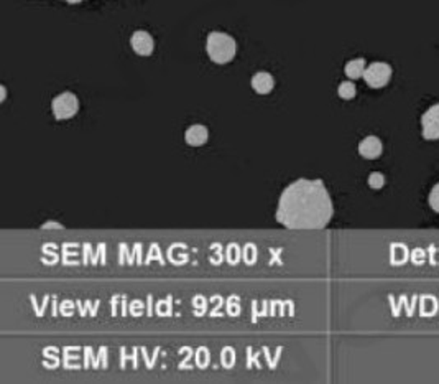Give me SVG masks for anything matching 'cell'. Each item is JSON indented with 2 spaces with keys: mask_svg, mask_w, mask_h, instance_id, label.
<instances>
[{
  "mask_svg": "<svg viewBox=\"0 0 439 384\" xmlns=\"http://www.w3.org/2000/svg\"><path fill=\"white\" fill-rule=\"evenodd\" d=\"M334 205L325 181L298 179L284 186L275 219L291 231H320L331 223Z\"/></svg>",
  "mask_w": 439,
  "mask_h": 384,
  "instance_id": "obj_1",
  "label": "cell"
},
{
  "mask_svg": "<svg viewBox=\"0 0 439 384\" xmlns=\"http://www.w3.org/2000/svg\"><path fill=\"white\" fill-rule=\"evenodd\" d=\"M206 53L216 65H228L237 55V41L224 32H211L206 40Z\"/></svg>",
  "mask_w": 439,
  "mask_h": 384,
  "instance_id": "obj_2",
  "label": "cell"
},
{
  "mask_svg": "<svg viewBox=\"0 0 439 384\" xmlns=\"http://www.w3.org/2000/svg\"><path fill=\"white\" fill-rule=\"evenodd\" d=\"M51 113L58 121H66V119L74 117L79 113L78 96L71 93V91L60 93L51 101Z\"/></svg>",
  "mask_w": 439,
  "mask_h": 384,
  "instance_id": "obj_3",
  "label": "cell"
},
{
  "mask_svg": "<svg viewBox=\"0 0 439 384\" xmlns=\"http://www.w3.org/2000/svg\"><path fill=\"white\" fill-rule=\"evenodd\" d=\"M392 75H393V70L388 63H384V61H375V63H370L367 68H365L364 81L372 89H380V88H385V86L390 83Z\"/></svg>",
  "mask_w": 439,
  "mask_h": 384,
  "instance_id": "obj_4",
  "label": "cell"
},
{
  "mask_svg": "<svg viewBox=\"0 0 439 384\" xmlns=\"http://www.w3.org/2000/svg\"><path fill=\"white\" fill-rule=\"evenodd\" d=\"M421 136L426 141H439V103L428 108L421 116Z\"/></svg>",
  "mask_w": 439,
  "mask_h": 384,
  "instance_id": "obj_5",
  "label": "cell"
},
{
  "mask_svg": "<svg viewBox=\"0 0 439 384\" xmlns=\"http://www.w3.org/2000/svg\"><path fill=\"white\" fill-rule=\"evenodd\" d=\"M130 46L138 56H150L155 50V40L148 32L137 30L130 37Z\"/></svg>",
  "mask_w": 439,
  "mask_h": 384,
  "instance_id": "obj_6",
  "label": "cell"
},
{
  "mask_svg": "<svg viewBox=\"0 0 439 384\" xmlns=\"http://www.w3.org/2000/svg\"><path fill=\"white\" fill-rule=\"evenodd\" d=\"M384 152V143L377 136H367L362 139L359 143V153L367 160H375L382 155Z\"/></svg>",
  "mask_w": 439,
  "mask_h": 384,
  "instance_id": "obj_7",
  "label": "cell"
},
{
  "mask_svg": "<svg viewBox=\"0 0 439 384\" xmlns=\"http://www.w3.org/2000/svg\"><path fill=\"white\" fill-rule=\"evenodd\" d=\"M207 139H209V131H207V127L202 126V124H192V126L188 127L185 132V142L191 147L204 146Z\"/></svg>",
  "mask_w": 439,
  "mask_h": 384,
  "instance_id": "obj_8",
  "label": "cell"
},
{
  "mask_svg": "<svg viewBox=\"0 0 439 384\" xmlns=\"http://www.w3.org/2000/svg\"><path fill=\"white\" fill-rule=\"evenodd\" d=\"M250 84H252V89L255 91L257 94H270L275 88V79L273 76L267 73V71H258V73H255L252 76V81H250Z\"/></svg>",
  "mask_w": 439,
  "mask_h": 384,
  "instance_id": "obj_9",
  "label": "cell"
},
{
  "mask_svg": "<svg viewBox=\"0 0 439 384\" xmlns=\"http://www.w3.org/2000/svg\"><path fill=\"white\" fill-rule=\"evenodd\" d=\"M365 68H367V65H365V60L364 58H355V60H350L349 63L346 65L344 73L349 79H359V78H364Z\"/></svg>",
  "mask_w": 439,
  "mask_h": 384,
  "instance_id": "obj_10",
  "label": "cell"
},
{
  "mask_svg": "<svg viewBox=\"0 0 439 384\" xmlns=\"http://www.w3.org/2000/svg\"><path fill=\"white\" fill-rule=\"evenodd\" d=\"M337 94H339V98L344 101L354 99L357 94L355 84L352 83V81H342V83L339 84V88H337Z\"/></svg>",
  "mask_w": 439,
  "mask_h": 384,
  "instance_id": "obj_11",
  "label": "cell"
},
{
  "mask_svg": "<svg viewBox=\"0 0 439 384\" xmlns=\"http://www.w3.org/2000/svg\"><path fill=\"white\" fill-rule=\"evenodd\" d=\"M367 184H369L370 188H374V190L384 188V185H385V175H384V174H380V172H374V174H370V175H369Z\"/></svg>",
  "mask_w": 439,
  "mask_h": 384,
  "instance_id": "obj_12",
  "label": "cell"
},
{
  "mask_svg": "<svg viewBox=\"0 0 439 384\" xmlns=\"http://www.w3.org/2000/svg\"><path fill=\"white\" fill-rule=\"evenodd\" d=\"M428 205L431 206L433 211H436V213H439V181L433 186L431 191H429Z\"/></svg>",
  "mask_w": 439,
  "mask_h": 384,
  "instance_id": "obj_13",
  "label": "cell"
},
{
  "mask_svg": "<svg viewBox=\"0 0 439 384\" xmlns=\"http://www.w3.org/2000/svg\"><path fill=\"white\" fill-rule=\"evenodd\" d=\"M41 228H43V229H63V224L56 223V222H48V223L43 224Z\"/></svg>",
  "mask_w": 439,
  "mask_h": 384,
  "instance_id": "obj_14",
  "label": "cell"
},
{
  "mask_svg": "<svg viewBox=\"0 0 439 384\" xmlns=\"http://www.w3.org/2000/svg\"><path fill=\"white\" fill-rule=\"evenodd\" d=\"M6 98H7V89H6V86H0V103H4V101H6Z\"/></svg>",
  "mask_w": 439,
  "mask_h": 384,
  "instance_id": "obj_15",
  "label": "cell"
},
{
  "mask_svg": "<svg viewBox=\"0 0 439 384\" xmlns=\"http://www.w3.org/2000/svg\"><path fill=\"white\" fill-rule=\"evenodd\" d=\"M60 2H65V4H71V6H76V4L86 2V0H60Z\"/></svg>",
  "mask_w": 439,
  "mask_h": 384,
  "instance_id": "obj_16",
  "label": "cell"
}]
</instances>
